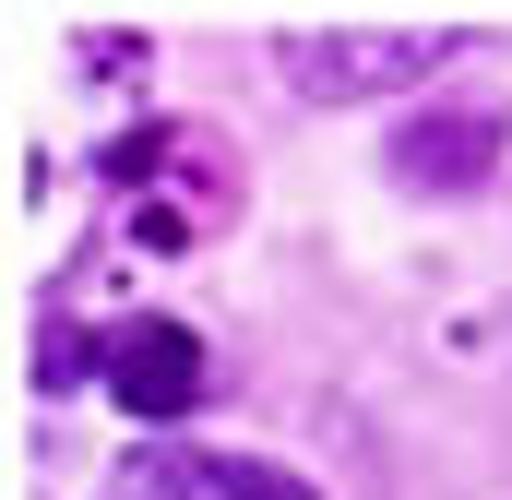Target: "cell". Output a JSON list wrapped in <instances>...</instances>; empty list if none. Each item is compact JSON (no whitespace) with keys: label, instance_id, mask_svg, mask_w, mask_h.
I'll list each match as a JSON object with an SVG mask.
<instances>
[{"label":"cell","instance_id":"6da1fadb","mask_svg":"<svg viewBox=\"0 0 512 500\" xmlns=\"http://www.w3.org/2000/svg\"><path fill=\"white\" fill-rule=\"evenodd\" d=\"M108 393H120L131 417H191L215 393V358H203L191 322H120L108 334Z\"/></svg>","mask_w":512,"mask_h":500},{"label":"cell","instance_id":"277c9868","mask_svg":"<svg viewBox=\"0 0 512 500\" xmlns=\"http://www.w3.org/2000/svg\"><path fill=\"white\" fill-rule=\"evenodd\" d=\"M108 500H215V489H203V453H131Z\"/></svg>","mask_w":512,"mask_h":500},{"label":"cell","instance_id":"5b68a950","mask_svg":"<svg viewBox=\"0 0 512 500\" xmlns=\"http://www.w3.org/2000/svg\"><path fill=\"white\" fill-rule=\"evenodd\" d=\"M203 489L215 500H322V489H298L286 465H262V453H203Z\"/></svg>","mask_w":512,"mask_h":500},{"label":"cell","instance_id":"3957f363","mask_svg":"<svg viewBox=\"0 0 512 500\" xmlns=\"http://www.w3.org/2000/svg\"><path fill=\"white\" fill-rule=\"evenodd\" d=\"M393 167H405L417 191H477V179L501 167V120H489V108H429V120H405Z\"/></svg>","mask_w":512,"mask_h":500},{"label":"cell","instance_id":"7a4b0ae2","mask_svg":"<svg viewBox=\"0 0 512 500\" xmlns=\"http://www.w3.org/2000/svg\"><path fill=\"white\" fill-rule=\"evenodd\" d=\"M429 48L441 36H370V24H334V36H286V60H298V96H382L405 72H429Z\"/></svg>","mask_w":512,"mask_h":500}]
</instances>
